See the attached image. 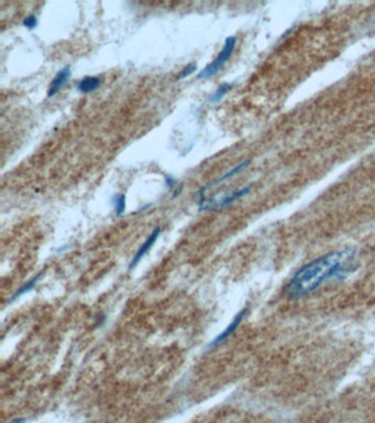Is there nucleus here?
I'll return each instance as SVG.
<instances>
[{
	"instance_id": "obj_5",
	"label": "nucleus",
	"mask_w": 375,
	"mask_h": 423,
	"mask_svg": "<svg viewBox=\"0 0 375 423\" xmlns=\"http://www.w3.org/2000/svg\"><path fill=\"white\" fill-rule=\"evenodd\" d=\"M160 234H161V227H157V228H155V229L152 231L151 235H150V236L148 237V238H147V240L143 242V244L140 246V248H139V249H138V251L136 252V255L134 256V258H132V260H131L130 266H129V269L135 268L136 266L141 262V259H142L144 256H146V253L150 250V249L152 248V246L154 245V242L157 241V239L159 238Z\"/></svg>"
},
{
	"instance_id": "obj_6",
	"label": "nucleus",
	"mask_w": 375,
	"mask_h": 423,
	"mask_svg": "<svg viewBox=\"0 0 375 423\" xmlns=\"http://www.w3.org/2000/svg\"><path fill=\"white\" fill-rule=\"evenodd\" d=\"M245 312H246V309H243L242 311H240L238 314H236V316L233 318V321L229 324L228 327L224 329V331L221 334H219L215 340L210 342V344L208 345V349H211V347H215L219 344H221L224 340H227L230 335L233 334L235 332V329L239 327L242 320H243V317L245 315Z\"/></svg>"
},
{
	"instance_id": "obj_9",
	"label": "nucleus",
	"mask_w": 375,
	"mask_h": 423,
	"mask_svg": "<svg viewBox=\"0 0 375 423\" xmlns=\"http://www.w3.org/2000/svg\"><path fill=\"white\" fill-rule=\"evenodd\" d=\"M231 88H232V84H228V83H226V84H222V85H220L219 86V88L217 89V91L213 93V94L209 97V100H208V102L209 103H211V104H216V103H219L220 102L222 98H223V96L227 94V93L231 90Z\"/></svg>"
},
{
	"instance_id": "obj_10",
	"label": "nucleus",
	"mask_w": 375,
	"mask_h": 423,
	"mask_svg": "<svg viewBox=\"0 0 375 423\" xmlns=\"http://www.w3.org/2000/svg\"><path fill=\"white\" fill-rule=\"evenodd\" d=\"M40 277H41V274H39L37 277H34V278H32V279L30 280V281H28L26 285H24L22 286L19 290H17V292L13 295V298H11V301H14V300H16L17 298H19V297H21L22 294H25V293H27V292H29L30 291V290L37 285V282H38V280L40 279Z\"/></svg>"
},
{
	"instance_id": "obj_7",
	"label": "nucleus",
	"mask_w": 375,
	"mask_h": 423,
	"mask_svg": "<svg viewBox=\"0 0 375 423\" xmlns=\"http://www.w3.org/2000/svg\"><path fill=\"white\" fill-rule=\"evenodd\" d=\"M101 86V78L98 76H86L77 83V90L84 94L93 93Z\"/></svg>"
},
{
	"instance_id": "obj_3",
	"label": "nucleus",
	"mask_w": 375,
	"mask_h": 423,
	"mask_svg": "<svg viewBox=\"0 0 375 423\" xmlns=\"http://www.w3.org/2000/svg\"><path fill=\"white\" fill-rule=\"evenodd\" d=\"M252 187L251 185H247V187L242 188L238 191H231V192L224 193L222 195L215 196L211 200H205L204 202L199 203V211H219L222 210V208H226L230 206L235 201L243 198V196L247 195L250 193Z\"/></svg>"
},
{
	"instance_id": "obj_14",
	"label": "nucleus",
	"mask_w": 375,
	"mask_h": 423,
	"mask_svg": "<svg viewBox=\"0 0 375 423\" xmlns=\"http://www.w3.org/2000/svg\"><path fill=\"white\" fill-rule=\"evenodd\" d=\"M165 183H166V187H169L170 189H172L176 185V180L171 176H166L165 177Z\"/></svg>"
},
{
	"instance_id": "obj_2",
	"label": "nucleus",
	"mask_w": 375,
	"mask_h": 423,
	"mask_svg": "<svg viewBox=\"0 0 375 423\" xmlns=\"http://www.w3.org/2000/svg\"><path fill=\"white\" fill-rule=\"evenodd\" d=\"M236 44V38L235 37H229L224 41V45L222 50L219 52L218 56L213 60L211 63H209L205 68L201 69V71L197 74V78H209L213 75H216L220 69L226 64L227 61L230 59V56L232 55L234 48Z\"/></svg>"
},
{
	"instance_id": "obj_13",
	"label": "nucleus",
	"mask_w": 375,
	"mask_h": 423,
	"mask_svg": "<svg viewBox=\"0 0 375 423\" xmlns=\"http://www.w3.org/2000/svg\"><path fill=\"white\" fill-rule=\"evenodd\" d=\"M196 68H197V66H196V64H194V63H192V64H188L185 68L182 69V71L180 72V74H178L177 79H182V78L188 77L189 75H192L196 71Z\"/></svg>"
},
{
	"instance_id": "obj_15",
	"label": "nucleus",
	"mask_w": 375,
	"mask_h": 423,
	"mask_svg": "<svg viewBox=\"0 0 375 423\" xmlns=\"http://www.w3.org/2000/svg\"><path fill=\"white\" fill-rule=\"evenodd\" d=\"M26 418H17L9 423H26Z\"/></svg>"
},
{
	"instance_id": "obj_11",
	"label": "nucleus",
	"mask_w": 375,
	"mask_h": 423,
	"mask_svg": "<svg viewBox=\"0 0 375 423\" xmlns=\"http://www.w3.org/2000/svg\"><path fill=\"white\" fill-rule=\"evenodd\" d=\"M113 207L117 216H121L126 212V195L117 194L113 196Z\"/></svg>"
},
{
	"instance_id": "obj_8",
	"label": "nucleus",
	"mask_w": 375,
	"mask_h": 423,
	"mask_svg": "<svg viewBox=\"0 0 375 423\" xmlns=\"http://www.w3.org/2000/svg\"><path fill=\"white\" fill-rule=\"evenodd\" d=\"M249 163H250V161H244V162H242V163H240L239 165H236V166L232 167L231 170L228 171L227 173H224L223 176H221L220 178H218V179H217V180H215V181H213V182L209 183L208 185H206V187H204L203 189H201V190L199 191V192H203V193H205V191H207L208 189H210V188H212V187H215V185H217V184H219V183H222L223 181H226V180L230 179V178L233 177V176H235V175H238L239 172H241L242 170L245 169V167H246L247 165H249Z\"/></svg>"
},
{
	"instance_id": "obj_1",
	"label": "nucleus",
	"mask_w": 375,
	"mask_h": 423,
	"mask_svg": "<svg viewBox=\"0 0 375 423\" xmlns=\"http://www.w3.org/2000/svg\"><path fill=\"white\" fill-rule=\"evenodd\" d=\"M355 249L329 252L298 269L288 281L286 293L291 299H301L315 292L327 281L342 280L355 270Z\"/></svg>"
},
{
	"instance_id": "obj_12",
	"label": "nucleus",
	"mask_w": 375,
	"mask_h": 423,
	"mask_svg": "<svg viewBox=\"0 0 375 423\" xmlns=\"http://www.w3.org/2000/svg\"><path fill=\"white\" fill-rule=\"evenodd\" d=\"M38 23L39 21L36 15H29L24 19V21H22V25H24V27H26L27 29H29V30L36 29L38 27Z\"/></svg>"
},
{
	"instance_id": "obj_4",
	"label": "nucleus",
	"mask_w": 375,
	"mask_h": 423,
	"mask_svg": "<svg viewBox=\"0 0 375 423\" xmlns=\"http://www.w3.org/2000/svg\"><path fill=\"white\" fill-rule=\"evenodd\" d=\"M72 75L71 72V67L70 66H65L61 68L59 72L55 74V76L52 79V82L49 86V91H48V97H54L57 93H59L64 86L67 84L68 79H70Z\"/></svg>"
}]
</instances>
